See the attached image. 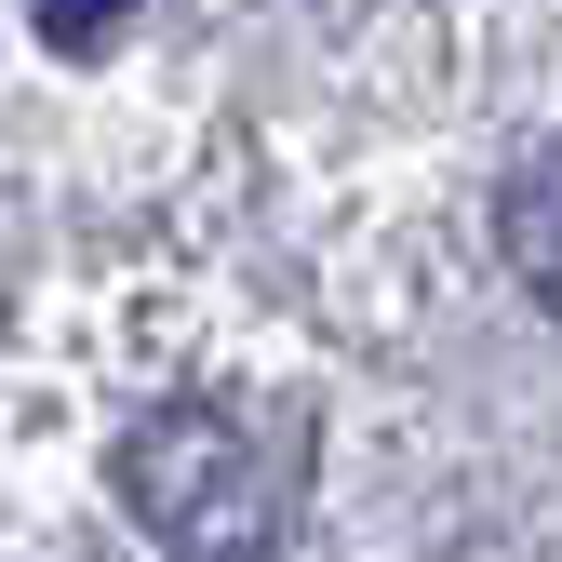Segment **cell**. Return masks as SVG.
Here are the masks:
<instances>
[{
  "instance_id": "obj_2",
  "label": "cell",
  "mask_w": 562,
  "mask_h": 562,
  "mask_svg": "<svg viewBox=\"0 0 562 562\" xmlns=\"http://www.w3.org/2000/svg\"><path fill=\"white\" fill-rule=\"evenodd\" d=\"M496 255H509V281H522V295L562 322V134L509 161V188H496Z\"/></svg>"
},
{
  "instance_id": "obj_1",
  "label": "cell",
  "mask_w": 562,
  "mask_h": 562,
  "mask_svg": "<svg viewBox=\"0 0 562 562\" xmlns=\"http://www.w3.org/2000/svg\"><path fill=\"white\" fill-rule=\"evenodd\" d=\"M121 509L175 562H281L295 536V469L255 442L241 402H148L121 442Z\"/></svg>"
},
{
  "instance_id": "obj_3",
  "label": "cell",
  "mask_w": 562,
  "mask_h": 562,
  "mask_svg": "<svg viewBox=\"0 0 562 562\" xmlns=\"http://www.w3.org/2000/svg\"><path fill=\"white\" fill-rule=\"evenodd\" d=\"M27 14H41V41H54V54H108L134 14H148V0H27Z\"/></svg>"
}]
</instances>
